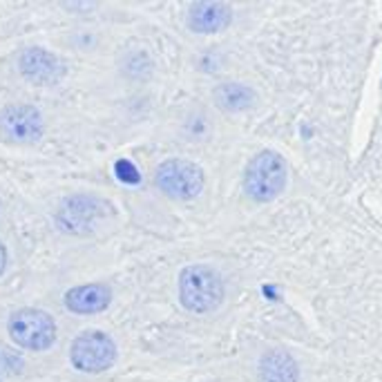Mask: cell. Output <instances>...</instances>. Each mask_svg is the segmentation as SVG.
Wrapping results in <instances>:
<instances>
[{
    "mask_svg": "<svg viewBox=\"0 0 382 382\" xmlns=\"http://www.w3.org/2000/svg\"><path fill=\"white\" fill-rule=\"evenodd\" d=\"M257 374L262 382H297L300 364L286 349H268L257 362Z\"/></svg>",
    "mask_w": 382,
    "mask_h": 382,
    "instance_id": "cell-12",
    "label": "cell"
},
{
    "mask_svg": "<svg viewBox=\"0 0 382 382\" xmlns=\"http://www.w3.org/2000/svg\"><path fill=\"white\" fill-rule=\"evenodd\" d=\"M42 132H45V121H42V115L36 105L11 103L0 110V134L9 144H38Z\"/></svg>",
    "mask_w": 382,
    "mask_h": 382,
    "instance_id": "cell-6",
    "label": "cell"
},
{
    "mask_svg": "<svg viewBox=\"0 0 382 382\" xmlns=\"http://www.w3.org/2000/svg\"><path fill=\"white\" fill-rule=\"evenodd\" d=\"M212 103L226 115H239L255 108L257 103V90L242 81H224L212 90Z\"/></svg>",
    "mask_w": 382,
    "mask_h": 382,
    "instance_id": "cell-10",
    "label": "cell"
},
{
    "mask_svg": "<svg viewBox=\"0 0 382 382\" xmlns=\"http://www.w3.org/2000/svg\"><path fill=\"white\" fill-rule=\"evenodd\" d=\"M9 337L27 351H47L56 342V322L40 308H18L7 322Z\"/></svg>",
    "mask_w": 382,
    "mask_h": 382,
    "instance_id": "cell-3",
    "label": "cell"
},
{
    "mask_svg": "<svg viewBox=\"0 0 382 382\" xmlns=\"http://www.w3.org/2000/svg\"><path fill=\"white\" fill-rule=\"evenodd\" d=\"M72 364L83 374H101L117 360V345L103 331H83L69 349Z\"/></svg>",
    "mask_w": 382,
    "mask_h": 382,
    "instance_id": "cell-5",
    "label": "cell"
},
{
    "mask_svg": "<svg viewBox=\"0 0 382 382\" xmlns=\"http://www.w3.org/2000/svg\"><path fill=\"white\" fill-rule=\"evenodd\" d=\"M65 306L79 316H94L105 311L112 302V291L105 284H81L69 289L63 297Z\"/></svg>",
    "mask_w": 382,
    "mask_h": 382,
    "instance_id": "cell-11",
    "label": "cell"
},
{
    "mask_svg": "<svg viewBox=\"0 0 382 382\" xmlns=\"http://www.w3.org/2000/svg\"><path fill=\"white\" fill-rule=\"evenodd\" d=\"M157 188L170 199L190 202L204 190L206 175L195 161L188 159H168L154 173Z\"/></svg>",
    "mask_w": 382,
    "mask_h": 382,
    "instance_id": "cell-4",
    "label": "cell"
},
{
    "mask_svg": "<svg viewBox=\"0 0 382 382\" xmlns=\"http://www.w3.org/2000/svg\"><path fill=\"white\" fill-rule=\"evenodd\" d=\"M18 72L25 81L50 88L65 76V65L59 56L45 47H25L18 54Z\"/></svg>",
    "mask_w": 382,
    "mask_h": 382,
    "instance_id": "cell-7",
    "label": "cell"
},
{
    "mask_svg": "<svg viewBox=\"0 0 382 382\" xmlns=\"http://www.w3.org/2000/svg\"><path fill=\"white\" fill-rule=\"evenodd\" d=\"M98 202L90 197H76V199H67L59 210V226L63 231L72 235H88L92 231L94 221L98 219Z\"/></svg>",
    "mask_w": 382,
    "mask_h": 382,
    "instance_id": "cell-9",
    "label": "cell"
},
{
    "mask_svg": "<svg viewBox=\"0 0 382 382\" xmlns=\"http://www.w3.org/2000/svg\"><path fill=\"white\" fill-rule=\"evenodd\" d=\"M289 181L286 161L275 150H262L244 170V190L253 202L268 204L284 192Z\"/></svg>",
    "mask_w": 382,
    "mask_h": 382,
    "instance_id": "cell-2",
    "label": "cell"
},
{
    "mask_svg": "<svg viewBox=\"0 0 382 382\" xmlns=\"http://www.w3.org/2000/svg\"><path fill=\"white\" fill-rule=\"evenodd\" d=\"M5 266H7V248L3 242H0V275L5 273Z\"/></svg>",
    "mask_w": 382,
    "mask_h": 382,
    "instance_id": "cell-14",
    "label": "cell"
},
{
    "mask_svg": "<svg viewBox=\"0 0 382 382\" xmlns=\"http://www.w3.org/2000/svg\"><path fill=\"white\" fill-rule=\"evenodd\" d=\"M115 175L117 179H121L123 183H139L141 177H139V170L132 166V161H127V159H119L115 163Z\"/></svg>",
    "mask_w": 382,
    "mask_h": 382,
    "instance_id": "cell-13",
    "label": "cell"
},
{
    "mask_svg": "<svg viewBox=\"0 0 382 382\" xmlns=\"http://www.w3.org/2000/svg\"><path fill=\"white\" fill-rule=\"evenodd\" d=\"M233 23V7L219 0H202L188 7L186 25L195 34H217Z\"/></svg>",
    "mask_w": 382,
    "mask_h": 382,
    "instance_id": "cell-8",
    "label": "cell"
},
{
    "mask_svg": "<svg viewBox=\"0 0 382 382\" xmlns=\"http://www.w3.org/2000/svg\"><path fill=\"white\" fill-rule=\"evenodd\" d=\"M226 300L224 277L212 266L192 264L179 273V302L197 316L217 311Z\"/></svg>",
    "mask_w": 382,
    "mask_h": 382,
    "instance_id": "cell-1",
    "label": "cell"
}]
</instances>
